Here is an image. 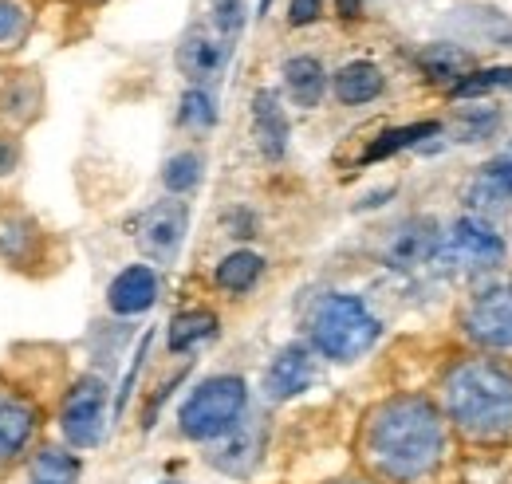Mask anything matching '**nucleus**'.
Listing matches in <instances>:
<instances>
[{
	"mask_svg": "<svg viewBox=\"0 0 512 484\" xmlns=\"http://www.w3.org/2000/svg\"><path fill=\"white\" fill-rule=\"evenodd\" d=\"M438 252H442L438 225L430 217H410L406 225L394 229L383 260L394 272H422V268H438Z\"/></svg>",
	"mask_w": 512,
	"mask_h": 484,
	"instance_id": "nucleus-11",
	"label": "nucleus"
},
{
	"mask_svg": "<svg viewBox=\"0 0 512 484\" xmlns=\"http://www.w3.org/2000/svg\"><path fill=\"white\" fill-rule=\"evenodd\" d=\"M20 162H24L20 134H16V130H0V182L16 178V174H20Z\"/></svg>",
	"mask_w": 512,
	"mask_h": 484,
	"instance_id": "nucleus-31",
	"label": "nucleus"
},
{
	"mask_svg": "<svg viewBox=\"0 0 512 484\" xmlns=\"http://www.w3.org/2000/svg\"><path fill=\"white\" fill-rule=\"evenodd\" d=\"M320 16H323V0H292V4H288V20H292L296 28L316 24Z\"/></svg>",
	"mask_w": 512,
	"mask_h": 484,
	"instance_id": "nucleus-32",
	"label": "nucleus"
},
{
	"mask_svg": "<svg viewBox=\"0 0 512 484\" xmlns=\"http://www.w3.org/2000/svg\"><path fill=\"white\" fill-rule=\"evenodd\" d=\"M249 414V386L237 374L205 378L178 410V425L190 441H217Z\"/></svg>",
	"mask_w": 512,
	"mask_h": 484,
	"instance_id": "nucleus-4",
	"label": "nucleus"
},
{
	"mask_svg": "<svg viewBox=\"0 0 512 484\" xmlns=\"http://www.w3.org/2000/svg\"><path fill=\"white\" fill-rule=\"evenodd\" d=\"M312 378H316V359H312V351L304 347V343H292V347H284L268 370H264V394L272 398V402H288V398H296V394H304L308 386H312Z\"/></svg>",
	"mask_w": 512,
	"mask_h": 484,
	"instance_id": "nucleus-12",
	"label": "nucleus"
},
{
	"mask_svg": "<svg viewBox=\"0 0 512 484\" xmlns=\"http://www.w3.org/2000/svg\"><path fill=\"white\" fill-rule=\"evenodd\" d=\"M201 154L197 150H182V154H174L166 166H162V185L174 193V197H182V193H190V189H197V182H201Z\"/></svg>",
	"mask_w": 512,
	"mask_h": 484,
	"instance_id": "nucleus-26",
	"label": "nucleus"
},
{
	"mask_svg": "<svg viewBox=\"0 0 512 484\" xmlns=\"http://www.w3.org/2000/svg\"><path fill=\"white\" fill-rule=\"evenodd\" d=\"M40 103H44V95H40V79L36 75H16L0 91V115L8 122H16V126H28V122L36 119Z\"/></svg>",
	"mask_w": 512,
	"mask_h": 484,
	"instance_id": "nucleus-23",
	"label": "nucleus"
},
{
	"mask_svg": "<svg viewBox=\"0 0 512 484\" xmlns=\"http://www.w3.org/2000/svg\"><path fill=\"white\" fill-rule=\"evenodd\" d=\"M461 331L489 351H512V280L477 292L461 315Z\"/></svg>",
	"mask_w": 512,
	"mask_h": 484,
	"instance_id": "nucleus-9",
	"label": "nucleus"
},
{
	"mask_svg": "<svg viewBox=\"0 0 512 484\" xmlns=\"http://www.w3.org/2000/svg\"><path fill=\"white\" fill-rule=\"evenodd\" d=\"M178 122L190 126V130H209V126L217 122V99H213L205 87H190V91L182 95Z\"/></svg>",
	"mask_w": 512,
	"mask_h": 484,
	"instance_id": "nucleus-27",
	"label": "nucleus"
},
{
	"mask_svg": "<svg viewBox=\"0 0 512 484\" xmlns=\"http://www.w3.org/2000/svg\"><path fill=\"white\" fill-rule=\"evenodd\" d=\"M146 347H150V335L142 339V347H138V355H134V363H130L127 382H123V390H119V402H115V414H123V406H127V402H130V390H134V378H138V370H142V359H146Z\"/></svg>",
	"mask_w": 512,
	"mask_h": 484,
	"instance_id": "nucleus-33",
	"label": "nucleus"
},
{
	"mask_svg": "<svg viewBox=\"0 0 512 484\" xmlns=\"http://www.w3.org/2000/svg\"><path fill=\"white\" fill-rule=\"evenodd\" d=\"M186 233H190V205L178 197L154 201L134 225V241L142 248V256L154 264H174L186 244Z\"/></svg>",
	"mask_w": 512,
	"mask_h": 484,
	"instance_id": "nucleus-8",
	"label": "nucleus"
},
{
	"mask_svg": "<svg viewBox=\"0 0 512 484\" xmlns=\"http://www.w3.org/2000/svg\"><path fill=\"white\" fill-rule=\"evenodd\" d=\"M485 170H489V174H493L497 182L505 185V193L512 197V146L505 150V154H501V158H497V162H489Z\"/></svg>",
	"mask_w": 512,
	"mask_h": 484,
	"instance_id": "nucleus-34",
	"label": "nucleus"
},
{
	"mask_svg": "<svg viewBox=\"0 0 512 484\" xmlns=\"http://www.w3.org/2000/svg\"><path fill=\"white\" fill-rule=\"evenodd\" d=\"M438 130H442L438 122H414V126H398V130H386L379 142H371V146H367L363 162H383V158L398 154V150H410V146H418L422 138H434Z\"/></svg>",
	"mask_w": 512,
	"mask_h": 484,
	"instance_id": "nucleus-24",
	"label": "nucleus"
},
{
	"mask_svg": "<svg viewBox=\"0 0 512 484\" xmlns=\"http://www.w3.org/2000/svg\"><path fill=\"white\" fill-rule=\"evenodd\" d=\"M335 4H339V16H347V20H355L363 12V0H335Z\"/></svg>",
	"mask_w": 512,
	"mask_h": 484,
	"instance_id": "nucleus-35",
	"label": "nucleus"
},
{
	"mask_svg": "<svg viewBox=\"0 0 512 484\" xmlns=\"http://www.w3.org/2000/svg\"><path fill=\"white\" fill-rule=\"evenodd\" d=\"M331 87H335V99H339L343 107H363V103H375V99L383 95V87H386L383 67H379V63H371V60L343 63V67L335 71Z\"/></svg>",
	"mask_w": 512,
	"mask_h": 484,
	"instance_id": "nucleus-18",
	"label": "nucleus"
},
{
	"mask_svg": "<svg viewBox=\"0 0 512 484\" xmlns=\"http://www.w3.org/2000/svg\"><path fill=\"white\" fill-rule=\"evenodd\" d=\"M308 335H312V347L320 351L323 359H331V363H355V359H363L379 343L383 323L371 315V307L359 300V296L331 292V296H323L312 307Z\"/></svg>",
	"mask_w": 512,
	"mask_h": 484,
	"instance_id": "nucleus-3",
	"label": "nucleus"
},
{
	"mask_svg": "<svg viewBox=\"0 0 512 484\" xmlns=\"http://www.w3.org/2000/svg\"><path fill=\"white\" fill-rule=\"evenodd\" d=\"M446 453V418L426 398H390L371 410L363 425L367 465L394 484H410L438 469Z\"/></svg>",
	"mask_w": 512,
	"mask_h": 484,
	"instance_id": "nucleus-1",
	"label": "nucleus"
},
{
	"mask_svg": "<svg viewBox=\"0 0 512 484\" xmlns=\"http://www.w3.org/2000/svg\"><path fill=\"white\" fill-rule=\"evenodd\" d=\"M209 28L233 48L245 28V0H209Z\"/></svg>",
	"mask_w": 512,
	"mask_h": 484,
	"instance_id": "nucleus-28",
	"label": "nucleus"
},
{
	"mask_svg": "<svg viewBox=\"0 0 512 484\" xmlns=\"http://www.w3.org/2000/svg\"><path fill=\"white\" fill-rule=\"evenodd\" d=\"M225 60H229V44L213 28H193V32H186V40L178 48V67H182V75L190 79L193 87H205L209 79H217Z\"/></svg>",
	"mask_w": 512,
	"mask_h": 484,
	"instance_id": "nucleus-13",
	"label": "nucleus"
},
{
	"mask_svg": "<svg viewBox=\"0 0 512 484\" xmlns=\"http://www.w3.org/2000/svg\"><path fill=\"white\" fill-rule=\"evenodd\" d=\"M44 248H48V233L32 217H24V213L0 217V260L8 268H28V264L44 260Z\"/></svg>",
	"mask_w": 512,
	"mask_h": 484,
	"instance_id": "nucleus-15",
	"label": "nucleus"
},
{
	"mask_svg": "<svg viewBox=\"0 0 512 484\" xmlns=\"http://www.w3.org/2000/svg\"><path fill=\"white\" fill-rule=\"evenodd\" d=\"M32 28V16L20 0H0V48H16Z\"/></svg>",
	"mask_w": 512,
	"mask_h": 484,
	"instance_id": "nucleus-30",
	"label": "nucleus"
},
{
	"mask_svg": "<svg viewBox=\"0 0 512 484\" xmlns=\"http://www.w3.org/2000/svg\"><path fill=\"white\" fill-rule=\"evenodd\" d=\"M284 87L296 107L312 111V107H320L323 91H327V71L316 56H292L284 63Z\"/></svg>",
	"mask_w": 512,
	"mask_h": 484,
	"instance_id": "nucleus-19",
	"label": "nucleus"
},
{
	"mask_svg": "<svg viewBox=\"0 0 512 484\" xmlns=\"http://www.w3.org/2000/svg\"><path fill=\"white\" fill-rule=\"evenodd\" d=\"M418 71L430 79V83H461L469 71H473V56L465 52V48H457V44H430V48H422L418 52Z\"/></svg>",
	"mask_w": 512,
	"mask_h": 484,
	"instance_id": "nucleus-20",
	"label": "nucleus"
},
{
	"mask_svg": "<svg viewBox=\"0 0 512 484\" xmlns=\"http://www.w3.org/2000/svg\"><path fill=\"white\" fill-rule=\"evenodd\" d=\"M288 134H292V126H288V115H284V107H280V95H276V91H256L253 138L268 162H280V158L288 154Z\"/></svg>",
	"mask_w": 512,
	"mask_h": 484,
	"instance_id": "nucleus-16",
	"label": "nucleus"
},
{
	"mask_svg": "<svg viewBox=\"0 0 512 484\" xmlns=\"http://www.w3.org/2000/svg\"><path fill=\"white\" fill-rule=\"evenodd\" d=\"M501 126V115L493 111V107H461L457 111V122H453V130H457V138L461 142H481V138H489L493 130Z\"/></svg>",
	"mask_w": 512,
	"mask_h": 484,
	"instance_id": "nucleus-29",
	"label": "nucleus"
},
{
	"mask_svg": "<svg viewBox=\"0 0 512 484\" xmlns=\"http://www.w3.org/2000/svg\"><path fill=\"white\" fill-rule=\"evenodd\" d=\"M331 484H363V481H331Z\"/></svg>",
	"mask_w": 512,
	"mask_h": 484,
	"instance_id": "nucleus-37",
	"label": "nucleus"
},
{
	"mask_svg": "<svg viewBox=\"0 0 512 484\" xmlns=\"http://www.w3.org/2000/svg\"><path fill=\"white\" fill-rule=\"evenodd\" d=\"M449 422L469 437L512 433V366L497 359H461L442 382Z\"/></svg>",
	"mask_w": 512,
	"mask_h": 484,
	"instance_id": "nucleus-2",
	"label": "nucleus"
},
{
	"mask_svg": "<svg viewBox=\"0 0 512 484\" xmlns=\"http://www.w3.org/2000/svg\"><path fill=\"white\" fill-rule=\"evenodd\" d=\"M505 256V241L501 233L485 221V217H461L449 237L442 241V252H438V264L449 268V272H489L497 268Z\"/></svg>",
	"mask_w": 512,
	"mask_h": 484,
	"instance_id": "nucleus-7",
	"label": "nucleus"
},
{
	"mask_svg": "<svg viewBox=\"0 0 512 484\" xmlns=\"http://www.w3.org/2000/svg\"><path fill=\"white\" fill-rule=\"evenodd\" d=\"M264 441H268V425L264 418H241L225 437H217L213 453H209V465L225 477H253L260 457H264Z\"/></svg>",
	"mask_w": 512,
	"mask_h": 484,
	"instance_id": "nucleus-10",
	"label": "nucleus"
},
{
	"mask_svg": "<svg viewBox=\"0 0 512 484\" xmlns=\"http://www.w3.org/2000/svg\"><path fill=\"white\" fill-rule=\"evenodd\" d=\"M162 484H178V481H162Z\"/></svg>",
	"mask_w": 512,
	"mask_h": 484,
	"instance_id": "nucleus-39",
	"label": "nucleus"
},
{
	"mask_svg": "<svg viewBox=\"0 0 512 484\" xmlns=\"http://www.w3.org/2000/svg\"><path fill=\"white\" fill-rule=\"evenodd\" d=\"M158 292H162L158 272H154L150 264H130V268H123V272L111 280V288H107V307H111L115 315H142V311H150V307L158 303Z\"/></svg>",
	"mask_w": 512,
	"mask_h": 484,
	"instance_id": "nucleus-14",
	"label": "nucleus"
},
{
	"mask_svg": "<svg viewBox=\"0 0 512 484\" xmlns=\"http://www.w3.org/2000/svg\"><path fill=\"white\" fill-rule=\"evenodd\" d=\"M40 429H44L40 406L28 394L0 382V477H8L16 465L32 457V449L40 445Z\"/></svg>",
	"mask_w": 512,
	"mask_h": 484,
	"instance_id": "nucleus-6",
	"label": "nucleus"
},
{
	"mask_svg": "<svg viewBox=\"0 0 512 484\" xmlns=\"http://www.w3.org/2000/svg\"><path fill=\"white\" fill-rule=\"evenodd\" d=\"M28 481L32 484H79L83 477V457L71 445H48L40 441L32 449V457L24 461Z\"/></svg>",
	"mask_w": 512,
	"mask_h": 484,
	"instance_id": "nucleus-17",
	"label": "nucleus"
},
{
	"mask_svg": "<svg viewBox=\"0 0 512 484\" xmlns=\"http://www.w3.org/2000/svg\"><path fill=\"white\" fill-rule=\"evenodd\" d=\"M505 44H509V48H512V36H505Z\"/></svg>",
	"mask_w": 512,
	"mask_h": 484,
	"instance_id": "nucleus-38",
	"label": "nucleus"
},
{
	"mask_svg": "<svg viewBox=\"0 0 512 484\" xmlns=\"http://www.w3.org/2000/svg\"><path fill=\"white\" fill-rule=\"evenodd\" d=\"M56 422L71 449H95L107 429V382L99 374H79L67 386Z\"/></svg>",
	"mask_w": 512,
	"mask_h": 484,
	"instance_id": "nucleus-5",
	"label": "nucleus"
},
{
	"mask_svg": "<svg viewBox=\"0 0 512 484\" xmlns=\"http://www.w3.org/2000/svg\"><path fill=\"white\" fill-rule=\"evenodd\" d=\"M213 335H217V315L205 311V307H190V311H178L170 319L166 347H170V355H190L193 347H201Z\"/></svg>",
	"mask_w": 512,
	"mask_h": 484,
	"instance_id": "nucleus-21",
	"label": "nucleus"
},
{
	"mask_svg": "<svg viewBox=\"0 0 512 484\" xmlns=\"http://www.w3.org/2000/svg\"><path fill=\"white\" fill-rule=\"evenodd\" d=\"M493 91H512V63L509 67H485V71H469L461 83L449 87L453 99H481Z\"/></svg>",
	"mask_w": 512,
	"mask_h": 484,
	"instance_id": "nucleus-25",
	"label": "nucleus"
},
{
	"mask_svg": "<svg viewBox=\"0 0 512 484\" xmlns=\"http://www.w3.org/2000/svg\"><path fill=\"white\" fill-rule=\"evenodd\" d=\"M268 4H272V0H260V16H264V12H268Z\"/></svg>",
	"mask_w": 512,
	"mask_h": 484,
	"instance_id": "nucleus-36",
	"label": "nucleus"
},
{
	"mask_svg": "<svg viewBox=\"0 0 512 484\" xmlns=\"http://www.w3.org/2000/svg\"><path fill=\"white\" fill-rule=\"evenodd\" d=\"M260 276H264V256H260V252H249V248L229 252V256L217 264V272H213L217 288H221V292H233V296L249 292Z\"/></svg>",
	"mask_w": 512,
	"mask_h": 484,
	"instance_id": "nucleus-22",
	"label": "nucleus"
}]
</instances>
